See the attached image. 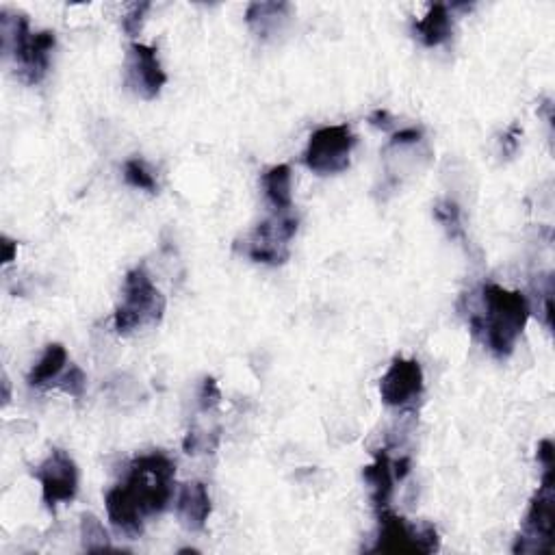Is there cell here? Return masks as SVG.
<instances>
[{"mask_svg": "<svg viewBox=\"0 0 555 555\" xmlns=\"http://www.w3.org/2000/svg\"><path fill=\"white\" fill-rule=\"evenodd\" d=\"M529 319V304L519 291L488 285L480 291V311L471 315V332L493 356L508 358Z\"/></svg>", "mask_w": 555, "mask_h": 555, "instance_id": "obj_1", "label": "cell"}, {"mask_svg": "<svg viewBox=\"0 0 555 555\" xmlns=\"http://www.w3.org/2000/svg\"><path fill=\"white\" fill-rule=\"evenodd\" d=\"M0 33H3L5 55L14 57L20 79L27 85L42 83L50 70V55L55 50L57 35L53 31L33 33L27 16L9 14L7 9L0 14Z\"/></svg>", "mask_w": 555, "mask_h": 555, "instance_id": "obj_2", "label": "cell"}, {"mask_svg": "<svg viewBox=\"0 0 555 555\" xmlns=\"http://www.w3.org/2000/svg\"><path fill=\"white\" fill-rule=\"evenodd\" d=\"M174 477L176 462L163 451H154V454L133 460L124 486L144 516H154L170 506L174 497Z\"/></svg>", "mask_w": 555, "mask_h": 555, "instance_id": "obj_3", "label": "cell"}, {"mask_svg": "<svg viewBox=\"0 0 555 555\" xmlns=\"http://www.w3.org/2000/svg\"><path fill=\"white\" fill-rule=\"evenodd\" d=\"M165 313L163 293L154 287L146 267H135L126 274L122 302L115 308V330L118 334H131L137 328L159 324Z\"/></svg>", "mask_w": 555, "mask_h": 555, "instance_id": "obj_4", "label": "cell"}, {"mask_svg": "<svg viewBox=\"0 0 555 555\" xmlns=\"http://www.w3.org/2000/svg\"><path fill=\"white\" fill-rule=\"evenodd\" d=\"M542 480L525 514L523 529L516 538L514 553H542L551 549L555 519V475L553 467H542Z\"/></svg>", "mask_w": 555, "mask_h": 555, "instance_id": "obj_5", "label": "cell"}, {"mask_svg": "<svg viewBox=\"0 0 555 555\" xmlns=\"http://www.w3.org/2000/svg\"><path fill=\"white\" fill-rule=\"evenodd\" d=\"M356 146V135L347 124L324 126L308 139L304 163L319 176L341 174L350 167V154Z\"/></svg>", "mask_w": 555, "mask_h": 555, "instance_id": "obj_6", "label": "cell"}, {"mask_svg": "<svg viewBox=\"0 0 555 555\" xmlns=\"http://www.w3.org/2000/svg\"><path fill=\"white\" fill-rule=\"evenodd\" d=\"M295 232H298V219L291 213H276L252 230V235L245 239L243 254L250 256L254 263L274 267L285 265L289 261V245Z\"/></svg>", "mask_w": 555, "mask_h": 555, "instance_id": "obj_7", "label": "cell"}, {"mask_svg": "<svg viewBox=\"0 0 555 555\" xmlns=\"http://www.w3.org/2000/svg\"><path fill=\"white\" fill-rule=\"evenodd\" d=\"M380 514V534L376 540V553H434L441 547L436 529L432 525H410L404 516L391 510Z\"/></svg>", "mask_w": 555, "mask_h": 555, "instance_id": "obj_8", "label": "cell"}, {"mask_svg": "<svg viewBox=\"0 0 555 555\" xmlns=\"http://www.w3.org/2000/svg\"><path fill=\"white\" fill-rule=\"evenodd\" d=\"M35 477L42 484L46 508L53 512L59 503H70L79 493V467L63 449L50 451L48 458L35 469Z\"/></svg>", "mask_w": 555, "mask_h": 555, "instance_id": "obj_9", "label": "cell"}, {"mask_svg": "<svg viewBox=\"0 0 555 555\" xmlns=\"http://www.w3.org/2000/svg\"><path fill=\"white\" fill-rule=\"evenodd\" d=\"M167 83V74L161 66L157 48L148 44H131L126 55V85L139 98L154 100Z\"/></svg>", "mask_w": 555, "mask_h": 555, "instance_id": "obj_10", "label": "cell"}, {"mask_svg": "<svg viewBox=\"0 0 555 555\" xmlns=\"http://www.w3.org/2000/svg\"><path fill=\"white\" fill-rule=\"evenodd\" d=\"M423 395V369L417 360L395 358L380 380V397L386 406L404 408Z\"/></svg>", "mask_w": 555, "mask_h": 555, "instance_id": "obj_11", "label": "cell"}, {"mask_svg": "<svg viewBox=\"0 0 555 555\" xmlns=\"http://www.w3.org/2000/svg\"><path fill=\"white\" fill-rule=\"evenodd\" d=\"M105 506L109 521L115 527V532L126 538H137L144 532V512L137 506V501L128 493L126 486L120 484L111 488L105 497Z\"/></svg>", "mask_w": 555, "mask_h": 555, "instance_id": "obj_12", "label": "cell"}, {"mask_svg": "<svg viewBox=\"0 0 555 555\" xmlns=\"http://www.w3.org/2000/svg\"><path fill=\"white\" fill-rule=\"evenodd\" d=\"M176 516L180 525L189 532H200L211 516V495L202 482H189L180 486L176 499Z\"/></svg>", "mask_w": 555, "mask_h": 555, "instance_id": "obj_13", "label": "cell"}, {"mask_svg": "<svg viewBox=\"0 0 555 555\" xmlns=\"http://www.w3.org/2000/svg\"><path fill=\"white\" fill-rule=\"evenodd\" d=\"M363 477L371 488L373 508H376L378 512L389 510V503L393 497V484L397 482L395 473H393V462L389 458V449L378 451L376 460H373L369 467H365Z\"/></svg>", "mask_w": 555, "mask_h": 555, "instance_id": "obj_14", "label": "cell"}, {"mask_svg": "<svg viewBox=\"0 0 555 555\" xmlns=\"http://www.w3.org/2000/svg\"><path fill=\"white\" fill-rule=\"evenodd\" d=\"M454 33V18L449 14V7L443 3L430 5L428 14L415 22V35L425 48H436L445 44Z\"/></svg>", "mask_w": 555, "mask_h": 555, "instance_id": "obj_15", "label": "cell"}, {"mask_svg": "<svg viewBox=\"0 0 555 555\" xmlns=\"http://www.w3.org/2000/svg\"><path fill=\"white\" fill-rule=\"evenodd\" d=\"M293 7L289 3H252L245 11V22L258 37H269L282 29L291 18Z\"/></svg>", "mask_w": 555, "mask_h": 555, "instance_id": "obj_16", "label": "cell"}, {"mask_svg": "<svg viewBox=\"0 0 555 555\" xmlns=\"http://www.w3.org/2000/svg\"><path fill=\"white\" fill-rule=\"evenodd\" d=\"M261 185L267 202L274 206L276 213H291L293 196H291V167L280 163L269 167L263 174Z\"/></svg>", "mask_w": 555, "mask_h": 555, "instance_id": "obj_17", "label": "cell"}, {"mask_svg": "<svg viewBox=\"0 0 555 555\" xmlns=\"http://www.w3.org/2000/svg\"><path fill=\"white\" fill-rule=\"evenodd\" d=\"M68 365V352L66 347L61 343H50L46 347V352L42 354L40 363H37L31 373H29V386H35V389H44V386L55 384V380H59L63 367Z\"/></svg>", "mask_w": 555, "mask_h": 555, "instance_id": "obj_18", "label": "cell"}, {"mask_svg": "<svg viewBox=\"0 0 555 555\" xmlns=\"http://www.w3.org/2000/svg\"><path fill=\"white\" fill-rule=\"evenodd\" d=\"M81 538H83V549L85 551L113 549L105 525H102L98 521V516H94V514H83L81 516Z\"/></svg>", "mask_w": 555, "mask_h": 555, "instance_id": "obj_19", "label": "cell"}, {"mask_svg": "<svg viewBox=\"0 0 555 555\" xmlns=\"http://www.w3.org/2000/svg\"><path fill=\"white\" fill-rule=\"evenodd\" d=\"M124 180L135 189L157 193V178H154L150 167L141 159H128L124 163Z\"/></svg>", "mask_w": 555, "mask_h": 555, "instance_id": "obj_20", "label": "cell"}, {"mask_svg": "<svg viewBox=\"0 0 555 555\" xmlns=\"http://www.w3.org/2000/svg\"><path fill=\"white\" fill-rule=\"evenodd\" d=\"M434 217L451 237H462V222H460V209L456 202L441 200L434 206Z\"/></svg>", "mask_w": 555, "mask_h": 555, "instance_id": "obj_21", "label": "cell"}, {"mask_svg": "<svg viewBox=\"0 0 555 555\" xmlns=\"http://www.w3.org/2000/svg\"><path fill=\"white\" fill-rule=\"evenodd\" d=\"M59 389L70 395V397H76V399H81L85 395V386H87V376L83 373L81 367H76L72 365L68 371H66V376H63L59 382H57Z\"/></svg>", "mask_w": 555, "mask_h": 555, "instance_id": "obj_22", "label": "cell"}, {"mask_svg": "<svg viewBox=\"0 0 555 555\" xmlns=\"http://www.w3.org/2000/svg\"><path fill=\"white\" fill-rule=\"evenodd\" d=\"M219 445V434L213 432L209 434H200V432H189L185 438V451L187 454H213Z\"/></svg>", "mask_w": 555, "mask_h": 555, "instance_id": "obj_23", "label": "cell"}, {"mask_svg": "<svg viewBox=\"0 0 555 555\" xmlns=\"http://www.w3.org/2000/svg\"><path fill=\"white\" fill-rule=\"evenodd\" d=\"M148 11H150V3H135L128 7V11L122 18V29L126 31V35L137 37L141 33V27H144Z\"/></svg>", "mask_w": 555, "mask_h": 555, "instance_id": "obj_24", "label": "cell"}, {"mask_svg": "<svg viewBox=\"0 0 555 555\" xmlns=\"http://www.w3.org/2000/svg\"><path fill=\"white\" fill-rule=\"evenodd\" d=\"M222 402V391H219V386L215 382V378H204L202 386H200V393H198V404L200 410H213Z\"/></svg>", "mask_w": 555, "mask_h": 555, "instance_id": "obj_25", "label": "cell"}, {"mask_svg": "<svg viewBox=\"0 0 555 555\" xmlns=\"http://www.w3.org/2000/svg\"><path fill=\"white\" fill-rule=\"evenodd\" d=\"M423 137V133L419 128H402V131L395 133L391 137V146H410V144H417V141Z\"/></svg>", "mask_w": 555, "mask_h": 555, "instance_id": "obj_26", "label": "cell"}, {"mask_svg": "<svg viewBox=\"0 0 555 555\" xmlns=\"http://www.w3.org/2000/svg\"><path fill=\"white\" fill-rule=\"evenodd\" d=\"M369 124L380 128V131H391L393 128V115L386 109H376L369 115Z\"/></svg>", "mask_w": 555, "mask_h": 555, "instance_id": "obj_27", "label": "cell"}, {"mask_svg": "<svg viewBox=\"0 0 555 555\" xmlns=\"http://www.w3.org/2000/svg\"><path fill=\"white\" fill-rule=\"evenodd\" d=\"M538 460H540L542 467H553L555 447H553V443L549 441V438H545V441L538 443Z\"/></svg>", "mask_w": 555, "mask_h": 555, "instance_id": "obj_28", "label": "cell"}, {"mask_svg": "<svg viewBox=\"0 0 555 555\" xmlns=\"http://www.w3.org/2000/svg\"><path fill=\"white\" fill-rule=\"evenodd\" d=\"M519 137H521V131H519V128H516V126H512L510 131H508L506 135H503V141H501V144H503V152L512 154L516 148H519Z\"/></svg>", "mask_w": 555, "mask_h": 555, "instance_id": "obj_29", "label": "cell"}, {"mask_svg": "<svg viewBox=\"0 0 555 555\" xmlns=\"http://www.w3.org/2000/svg\"><path fill=\"white\" fill-rule=\"evenodd\" d=\"M16 254H18V243L11 241L9 237H3V263L9 265L16 261Z\"/></svg>", "mask_w": 555, "mask_h": 555, "instance_id": "obj_30", "label": "cell"}]
</instances>
